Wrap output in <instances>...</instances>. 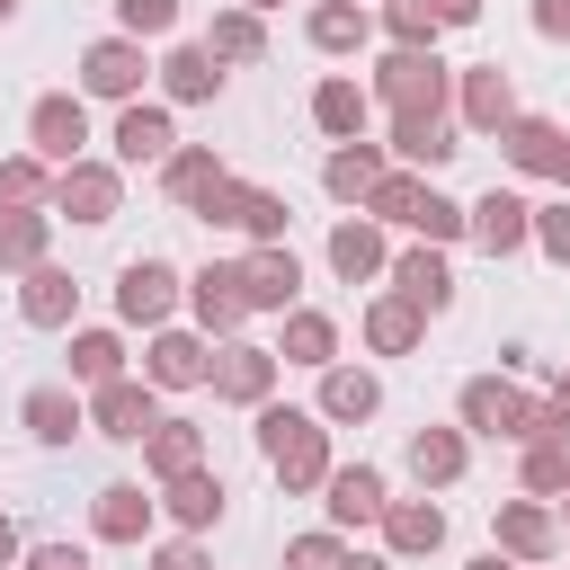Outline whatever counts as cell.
Masks as SVG:
<instances>
[{"mask_svg":"<svg viewBox=\"0 0 570 570\" xmlns=\"http://www.w3.org/2000/svg\"><path fill=\"white\" fill-rule=\"evenodd\" d=\"M258 463L285 481V499H303V490H321L338 463H330V419L321 410H285V401H267L258 410Z\"/></svg>","mask_w":570,"mask_h":570,"instance_id":"obj_1","label":"cell"},{"mask_svg":"<svg viewBox=\"0 0 570 570\" xmlns=\"http://www.w3.org/2000/svg\"><path fill=\"white\" fill-rule=\"evenodd\" d=\"M365 89H374V107H392V116H454V71L436 62V53H383L374 71H365Z\"/></svg>","mask_w":570,"mask_h":570,"instance_id":"obj_2","label":"cell"},{"mask_svg":"<svg viewBox=\"0 0 570 570\" xmlns=\"http://www.w3.org/2000/svg\"><path fill=\"white\" fill-rule=\"evenodd\" d=\"M525 419H534V401H525L508 374H472V383L454 392V428H463V436H490V445H525Z\"/></svg>","mask_w":570,"mask_h":570,"instance_id":"obj_3","label":"cell"},{"mask_svg":"<svg viewBox=\"0 0 570 570\" xmlns=\"http://www.w3.org/2000/svg\"><path fill=\"white\" fill-rule=\"evenodd\" d=\"M178 303H187V276L169 258H125L116 267V321L125 330H169Z\"/></svg>","mask_w":570,"mask_h":570,"instance_id":"obj_4","label":"cell"},{"mask_svg":"<svg viewBox=\"0 0 570 570\" xmlns=\"http://www.w3.org/2000/svg\"><path fill=\"white\" fill-rule=\"evenodd\" d=\"M151 71H160V62H142V45H134V36H98V45H80V98L134 107Z\"/></svg>","mask_w":570,"mask_h":570,"instance_id":"obj_5","label":"cell"},{"mask_svg":"<svg viewBox=\"0 0 570 570\" xmlns=\"http://www.w3.org/2000/svg\"><path fill=\"white\" fill-rule=\"evenodd\" d=\"M27 151H45L53 169L89 160V98H80V89H45V98L27 107Z\"/></svg>","mask_w":570,"mask_h":570,"instance_id":"obj_6","label":"cell"},{"mask_svg":"<svg viewBox=\"0 0 570 570\" xmlns=\"http://www.w3.org/2000/svg\"><path fill=\"white\" fill-rule=\"evenodd\" d=\"M490 534H499V552H508L517 570H543V561L561 552V508H552V499H499V508H490Z\"/></svg>","mask_w":570,"mask_h":570,"instance_id":"obj_7","label":"cell"},{"mask_svg":"<svg viewBox=\"0 0 570 570\" xmlns=\"http://www.w3.org/2000/svg\"><path fill=\"white\" fill-rule=\"evenodd\" d=\"M454 125L499 142V134L517 125V71H499V62H472V71H454Z\"/></svg>","mask_w":570,"mask_h":570,"instance_id":"obj_8","label":"cell"},{"mask_svg":"<svg viewBox=\"0 0 570 570\" xmlns=\"http://www.w3.org/2000/svg\"><path fill=\"white\" fill-rule=\"evenodd\" d=\"M276 365H285L276 347L223 338V347H214V374H205V383H214V401H232V410H267V401H276Z\"/></svg>","mask_w":570,"mask_h":570,"instance_id":"obj_9","label":"cell"},{"mask_svg":"<svg viewBox=\"0 0 570 570\" xmlns=\"http://www.w3.org/2000/svg\"><path fill=\"white\" fill-rule=\"evenodd\" d=\"M89 428H98L107 445H142V436L160 428V392H151L142 374H116V383L89 392Z\"/></svg>","mask_w":570,"mask_h":570,"instance_id":"obj_10","label":"cell"},{"mask_svg":"<svg viewBox=\"0 0 570 570\" xmlns=\"http://www.w3.org/2000/svg\"><path fill=\"white\" fill-rule=\"evenodd\" d=\"M53 214H71V223H116L125 214V169L116 160H71L62 178H53Z\"/></svg>","mask_w":570,"mask_h":570,"instance_id":"obj_11","label":"cell"},{"mask_svg":"<svg viewBox=\"0 0 570 570\" xmlns=\"http://www.w3.org/2000/svg\"><path fill=\"white\" fill-rule=\"evenodd\" d=\"M205 374H214V338L205 330H178V321L151 330V347H142V383L151 392H196Z\"/></svg>","mask_w":570,"mask_h":570,"instance_id":"obj_12","label":"cell"},{"mask_svg":"<svg viewBox=\"0 0 570 570\" xmlns=\"http://www.w3.org/2000/svg\"><path fill=\"white\" fill-rule=\"evenodd\" d=\"M232 267H240V294H249V312H276V321H285V312L303 303V258H294L285 240H267V249H240Z\"/></svg>","mask_w":570,"mask_h":570,"instance_id":"obj_13","label":"cell"},{"mask_svg":"<svg viewBox=\"0 0 570 570\" xmlns=\"http://www.w3.org/2000/svg\"><path fill=\"white\" fill-rule=\"evenodd\" d=\"M187 312H196V330H205V338H240V321H249L240 267H232V258H205V267L187 276Z\"/></svg>","mask_w":570,"mask_h":570,"instance_id":"obj_14","label":"cell"},{"mask_svg":"<svg viewBox=\"0 0 570 570\" xmlns=\"http://www.w3.org/2000/svg\"><path fill=\"white\" fill-rule=\"evenodd\" d=\"M463 214H472V240H481L490 258H517V249H534V205H525L517 187H490V196H472Z\"/></svg>","mask_w":570,"mask_h":570,"instance_id":"obj_15","label":"cell"},{"mask_svg":"<svg viewBox=\"0 0 570 570\" xmlns=\"http://www.w3.org/2000/svg\"><path fill=\"white\" fill-rule=\"evenodd\" d=\"M321 508H330V525H338V534H347V525H383L392 481H383L374 463H338V472L321 481Z\"/></svg>","mask_w":570,"mask_h":570,"instance_id":"obj_16","label":"cell"},{"mask_svg":"<svg viewBox=\"0 0 570 570\" xmlns=\"http://www.w3.org/2000/svg\"><path fill=\"white\" fill-rule=\"evenodd\" d=\"M392 294H401V303H419L428 321H436V312H454V267H445V249H428V240L392 249Z\"/></svg>","mask_w":570,"mask_h":570,"instance_id":"obj_17","label":"cell"},{"mask_svg":"<svg viewBox=\"0 0 570 570\" xmlns=\"http://www.w3.org/2000/svg\"><path fill=\"white\" fill-rule=\"evenodd\" d=\"M18 321H27V330H71V321H80V276L53 267V258L27 267V276H18Z\"/></svg>","mask_w":570,"mask_h":570,"instance_id":"obj_18","label":"cell"},{"mask_svg":"<svg viewBox=\"0 0 570 570\" xmlns=\"http://www.w3.org/2000/svg\"><path fill=\"white\" fill-rule=\"evenodd\" d=\"M160 98L169 107H214L223 98V62L205 53V36H187V45L160 53Z\"/></svg>","mask_w":570,"mask_h":570,"instance_id":"obj_19","label":"cell"},{"mask_svg":"<svg viewBox=\"0 0 570 570\" xmlns=\"http://www.w3.org/2000/svg\"><path fill=\"white\" fill-rule=\"evenodd\" d=\"M178 151V125H169V107H116V169H160Z\"/></svg>","mask_w":570,"mask_h":570,"instance_id":"obj_20","label":"cell"},{"mask_svg":"<svg viewBox=\"0 0 570 570\" xmlns=\"http://www.w3.org/2000/svg\"><path fill=\"white\" fill-rule=\"evenodd\" d=\"M330 276H338V285H374V276H392V240H383V223L347 214V223L330 232Z\"/></svg>","mask_w":570,"mask_h":570,"instance_id":"obj_21","label":"cell"},{"mask_svg":"<svg viewBox=\"0 0 570 570\" xmlns=\"http://www.w3.org/2000/svg\"><path fill=\"white\" fill-rule=\"evenodd\" d=\"M160 508H169V525H178V534H205V525H223L232 490H223V472H214V463H196V472L160 481Z\"/></svg>","mask_w":570,"mask_h":570,"instance_id":"obj_22","label":"cell"},{"mask_svg":"<svg viewBox=\"0 0 570 570\" xmlns=\"http://www.w3.org/2000/svg\"><path fill=\"white\" fill-rule=\"evenodd\" d=\"M151 517H160V499H151L142 481H107V490L89 499V534H98V543H142Z\"/></svg>","mask_w":570,"mask_h":570,"instance_id":"obj_23","label":"cell"},{"mask_svg":"<svg viewBox=\"0 0 570 570\" xmlns=\"http://www.w3.org/2000/svg\"><path fill=\"white\" fill-rule=\"evenodd\" d=\"M312 125H321L330 142H365V125H374V89L347 80V71H330V80L312 89Z\"/></svg>","mask_w":570,"mask_h":570,"instance_id":"obj_24","label":"cell"},{"mask_svg":"<svg viewBox=\"0 0 570 570\" xmlns=\"http://www.w3.org/2000/svg\"><path fill=\"white\" fill-rule=\"evenodd\" d=\"M383 169H392V142H330V160H321V187H330L338 205H365V196L383 187Z\"/></svg>","mask_w":570,"mask_h":570,"instance_id":"obj_25","label":"cell"},{"mask_svg":"<svg viewBox=\"0 0 570 570\" xmlns=\"http://www.w3.org/2000/svg\"><path fill=\"white\" fill-rule=\"evenodd\" d=\"M561 151H570V125L525 116V107H517V125L499 134V160H508V169H525V178H552V169H561Z\"/></svg>","mask_w":570,"mask_h":570,"instance_id":"obj_26","label":"cell"},{"mask_svg":"<svg viewBox=\"0 0 570 570\" xmlns=\"http://www.w3.org/2000/svg\"><path fill=\"white\" fill-rule=\"evenodd\" d=\"M330 428H365L374 410H383V374H365V365H330L321 374V401H312Z\"/></svg>","mask_w":570,"mask_h":570,"instance_id":"obj_27","label":"cell"},{"mask_svg":"<svg viewBox=\"0 0 570 570\" xmlns=\"http://www.w3.org/2000/svg\"><path fill=\"white\" fill-rule=\"evenodd\" d=\"M18 419H27V436H36V445H71V436L89 428V401H80L71 383H36V392L18 401Z\"/></svg>","mask_w":570,"mask_h":570,"instance_id":"obj_28","label":"cell"},{"mask_svg":"<svg viewBox=\"0 0 570 570\" xmlns=\"http://www.w3.org/2000/svg\"><path fill=\"white\" fill-rule=\"evenodd\" d=\"M463 472H472V436L463 428H419L410 436V481L419 490H454Z\"/></svg>","mask_w":570,"mask_h":570,"instance_id":"obj_29","label":"cell"},{"mask_svg":"<svg viewBox=\"0 0 570 570\" xmlns=\"http://www.w3.org/2000/svg\"><path fill=\"white\" fill-rule=\"evenodd\" d=\"M303 36H312V53H365L374 45V9L365 0H312Z\"/></svg>","mask_w":570,"mask_h":570,"instance_id":"obj_30","label":"cell"},{"mask_svg":"<svg viewBox=\"0 0 570 570\" xmlns=\"http://www.w3.org/2000/svg\"><path fill=\"white\" fill-rule=\"evenodd\" d=\"M356 330H365V347H374V356H410V347L428 338V312H419V303H401V294L383 285V294L365 303V321H356Z\"/></svg>","mask_w":570,"mask_h":570,"instance_id":"obj_31","label":"cell"},{"mask_svg":"<svg viewBox=\"0 0 570 570\" xmlns=\"http://www.w3.org/2000/svg\"><path fill=\"white\" fill-rule=\"evenodd\" d=\"M445 543V508L436 499H392L383 508V552L392 561H419V552H436Z\"/></svg>","mask_w":570,"mask_h":570,"instance_id":"obj_32","label":"cell"},{"mask_svg":"<svg viewBox=\"0 0 570 570\" xmlns=\"http://www.w3.org/2000/svg\"><path fill=\"white\" fill-rule=\"evenodd\" d=\"M392 151H401L410 169H445V160L463 151V125H454V116H392Z\"/></svg>","mask_w":570,"mask_h":570,"instance_id":"obj_33","label":"cell"},{"mask_svg":"<svg viewBox=\"0 0 570 570\" xmlns=\"http://www.w3.org/2000/svg\"><path fill=\"white\" fill-rule=\"evenodd\" d=\"M276 356H285V365H312V374H330V365H338V321H330V312H312V303H294V312H285V338H276Z\"/></svg>","mask_w":570,"mask_h":570,"instance_id":"obj_34","label":"cell"},{"mask_svg":"<svg viewBox=\"0 0 570 570\" xmlns=\"http://www.w3.org/2000/svg\"><path fill=\"white\" fill-rule=\"evenodd\" d=\"M45 258H53V205H36V214H9L0 205V276H27Z\"/></svg>","mask_w":570,"mask_h":570,"instance_id":"obj_35","label":"cell"},{"mask_svg":"<svg viewBox=\"0 0 570 570\" xmlns=\"http://www.w3.org/2000/svg\"><path fill=\"white\" fill-rule=\"evenodd\" d=\"M205 463V428L196 419H160L151 436H142V472L151 481H178V472H196Z\"/></svg>","mask_w":570,"mask_h":570,"instance_id":"obj_36","label":"cell"},{"mask_svg":"<svg viewBox=\"0 0 570 570\" xmlns=\"http://www.w3.org/2000/svg\"><path fill=\"white\" fill-rule=\"evenodd\" d=\"M205 53L214 62H267V18L258 9H214V27H205Z\"/></svg>","mask_w":570,"mask_h":570,"instance_id":"obj_37","label":"cell"},{"mask_svg":"<svg viewBox=\"0 0 570 570\" xmlns=\"http://www.w3.org/2000/svg\"><path fill=\"white\" fill-rule=\"evenodd\" d=\"M223 178V160H214V142H178L169 160H160V196L178 205V214H196V196Z\"/></svg>","mask_w":570,"mask_h":570,"instance_id":"obj_38","label":"cell"},{"mask_svg":"<svg viewBox=\"0 0 570 570\" xmlns=\"http://www.w3.org/2000/svg\"><path fill=\"white\" fill-rule=\"evenodd\" d=\"M71 392H98V383H116L125 374V338L116 330H71Z\"/></svg>","mask_w":570,"mask_h":570,"instance_id":"obj_39","label":"cell"},{"mask_svg":"<svg viewBox=\"0 0 570 570\" xmlns=\"http://www.w3.org/2000/svg\"><path fill=\"white\" fill-rule=\"evenodd\" d=\"M53 178H62V169H53L45 151H9V160H0V205H9V214H36V205H53Z\"/></svg>","mask_w":570,"mask_h":570,"instance_id":"obj_40","label":"cell"},{"mask_svg":"<svg viewBox=\"0 0 570 570\" xmlns=\"http://www.w3.org/2000/svg\"><path fill=\"white\" fill-rule=\"evenodd\" d=\"M517 490H525V499H561V490H570V436L517 445Z\"/></svg>","mask_w":570,"mask_h":570,"instance_id":"obj_41","label":"cell"},{"mask_svg":"<svg viewBox=\"0 0 570 570\" xmlns=\"http://www.w3.org/2000/svg\"><path fill=\"white\" fill-rule=\"evenodd\" d=\"M419 196H428V178H419V169H383V187H374L356 214H365V223H383V232H410V223H419Z\"/></svg>","mask_w":570,"mask_h":570,"instance_id":"obj_42","label":"cell"},{"mask_svg":"<svg viewBox=\"0 0 570 570\" xmlns=\"http://www.w3.org/2000/svg\"><path fill=\"white\" fill-rule=\"evenodd\" d=\"M374 27H383L401 53H436V36H445V18H436L428 0H383V9H374Z\"/></svg>","mask_w":570,"mask_h":570,"instance_id":"obj_43","label":"cell"},{"mask_svg":"<svg viewBox=\"0 0 570 570\" xmlns=\"http://www.w3.org/2000/svg\"><path fill=\"white\" fill-rule=\"evenodd\" d=\"M249 196H258V187L223 169V178H214V187L196 196V223H205V232H240V223H249Z\"/></svg>","mask_w":570,"mask_h":570,"instance_id":"obj_44","label":"cell"},{"mask_svg":"<svg viewBox=\"0 0 570 570\" xmlns=\"http://www.w3.org/2000/svg\"><path fill=\"white\" fill-rule=\"evenodd\" d=\"M178 18H187V0H116V36H134V45L178 36Z\"/></svg>","mask_w":570,"mask_h":570,"instance_id":"obj_45","label":"cell"},{"mask_svg":"<svg viewBox=\"0 0 570 570\" xmlns=\"http://www.w3.org/2000/svg\"><path fill=\"white\" fill-rule=\"evenodd\" d=\"M410 232H419L428 249H445V240H472V214H463L454 196H436V187H428V196H419V223H410Z\"/></svg>","mask_w":570,"mask_h":570,"instance_id":"obj_46","label":"cell"},{"mask_svg":"<svg viewBox=\"0 0 570 570\" xmlns=\"http://www.w3.org/2000/svg\"><path fill=\"white\" fill-rule=\"evenodd\" d=\"M338 561H347V534H338V525L285 534V570H338Z\"/></svg>","mask_w":570,"mask_h":570,"instance_id":"obj_47","label":"cell"},{"mask_svg":"<svg viewBox=\"0 0 570 570\" xmlns=\"http://www.w3.org/2000/svg\"><path fill=\"white\" fill-rule=\"evenodd\" d=\"M285 223H294V205H285L276 187H258V196H249V223H240V232H249V249H267V240H285Z\"/></svg>","mask_w":570,"mask_h":570,"instance_id":"obj_48","label":"cell"},{"mask_svg":"<svg viewBox=\"0 0 570 570\" xmlns=\"http://www.w3.org/2000/svg\"><path fill=\"white\" fill-rule=\"evenodd\" d=\"M534 249H543L552 267H570V196H552V205H534Z\"/></svg>","mask_w":570,"mask_h":570,"instance_id":"obj_49","label":"cell"},{"mask_svg":"<svg viewBox=\"0 0 570 570\" xmlns=\"http://www.w3.org/2000/svg\"><path fill=\"white\" fill-rule=\"evenodd\" d=\"M151 570H214V552L196 534H169V543H151Z\"/></svg>","mask_w":570,"mask_h":570,"instance_id":"obj_50","label":"cell"},{"mask_svg":"<svg viewBox=\"0 0 570 570\" xmlns=\"http://www.w3.org/2000/svg\"><path fill=\"white\" fill-rule=\"evenodd\" d=\"M525 18H534V36H543V45H570V0H534Z\"/></svg>","mask_w":570,"mask_h":570,"instance_id":"obj_51","label":"cell"},{"mask_svg":"<svg viewBox=\"0 0 570 570\" xmlns=\"http://www.w3.org/2000/svg\"><path fill=\"white\" fill-rule=\"evenodd\" d=\"M18 570H89V552H71V543H36Z\"/></svg>","mask_w":570,"mask_h":570,"instance_id":"obj_52","label":"cell"},{"mask_svg":"<svg viewBox=\"0 0 570 570\" xmlns=\"http://www.w3.org/2000/svg\"><path fill=\"white\" fill-rule=\"evenodd\" d=\"M428 9H436L445 27H472V18H481V0H428Z\"/></svg>","mask_w":570,"mask_h":570,"instance_id":"obj_53","label":"cell"},{"mask_svg":"<svg viewBox=\"0 0 570 570\" xmlns=\"http://www.w3.org/2000/svg\"><path fill=\"white\" fill-rule=\"evenodd\" d=\"M338 570H392V552H356V543H347V561H338Z\"/></svg>","mask_w":570,"mask_h":570,"instance_id":"obj_54","label":"cell"},{"mask_svg":"<svg viewBox=\"0 0 570 570\" xmlns=\"http://www.w3.org/2000/svg\"><path fill=\"white\" fill-rule=\"evenodd\" d=\"M463 570H517V561H508V552H499V543H490V552H472V561H463Z\"/></svg>","mask_w":570,"mask_h":570,"instance_id":"obj_55","label":"cell"},{"mask_svg":"<svg viewBox=\"0 0 570 570\" xmlns=\"http://www.w3.org/2000/svg\"><path fill=\"white\" fill-rule=\"evenodd\" d=\"M0 561H18V517L0 508Z\"/></svg>","mask_w":570,"mask_h":570,"instance_id":"obj_56","label":"cell"},{"mask_svg":"<svg viewBox=\"0 0 570 570\" xmlns=\"http://www.w3.org/2000/svg\"><path fill=\"white\" fill-rule=\"evenodd\" d=\"M552 401H570V356H561V365H552Z\"/></svg>","mask_w":570,"mask_h":570,"instance_id":"obj_57","label":"cell"},{"mask_svg":"<svg viewBox=\"0 0 570 570\" xmlns=\"http://www.w3.org/2000/svg\"><path fill=\"white\" fill-rule=\"evenodd\" d=\"M552 178H561V196H570V151H561V169H552Z\"/></svg>","mask_w":570,"mask_h":570,"instance_id":"obj_58","label":"cell"},{"mask_svg":"<svg viewBox=\"0 0 570 570\" xmlns=\"http://www.w3.org/2000/svg\"><path fill=\"white\" fill-rule=\"evenodd\" d=\"M240 9H258V18H267V9H285V0H240Z\"/></svg>","mask_w":570,"mask_h":570,"instance_id":"obj_59","label":"cell"},{"mask_svg":"<svg viewBox=\"0 0 570 570\" xmlns=\"http://www.w3.org/2000/svg\"><path fill=\"white\" fill-rule=\"evenodd\" d=\"M9 18H18V0H0V27H9Z\"/></svg>","mask_w":570,"mask_h":570,"instance_id":"obj_60","label":"cell"},{"mask_svg":"<svg viewBox=\"0 0 570 570\" xmlns=\"http://www.w3.org/2000/svg\"><path fill=\"white\" fill-rule=\"evenodd\" d=\"M561 525H570V490H561Z\"/></svg>","mask_w":570,"mask_h":570,"instance_id":"obj_61","label":"cell"},{"mask_svg":"<svg viewBox=\"0 0 570 570\" xmlns=\"http://www.w3.org/2000/svg\"><path fill=\"white\" fill-rule=\"evenodd\" d=\"M0 570H18V561H0Z\"/></svg>","mask_w":570,"mask_h":570,"instance_id":"obj_62","label":"cell"}]
</instances>
